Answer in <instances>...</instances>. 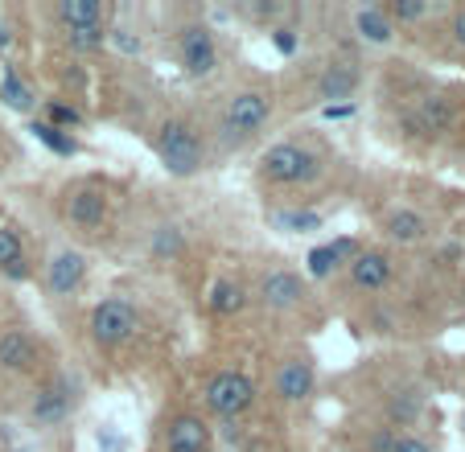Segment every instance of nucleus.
Wrapping results in <instances>:
<instances>
[{
  "mask_svg": "<svg viewBox=\"0 0 465 452\" xmlns=\"http://www.w3.org/2000/svg\"><path fill=\"white\" fill-rule=\"evenodd\" d=\"M334 173V152L317 136H284L260 148L252 165V182L272 206H313V193Z\"/></svg>",
  "mask_w": 465,
  "mask_h": 452,
  "instance_id": "obj_1",
  "label": "nucleus"
},
{
  "mask_svg": "<svg viewBox=\"0 0 465 452\" xmlns=\"http://www.w3.org/2000/svg\"><path fill=\"white\" fill-rule=\"evenodd\" d=\"M281 87L263 74H243V79L227 83V87L214 95L211 115H206V128H211L214 152L231 157V152H247L255 148L268 132H272L276 115H281Z\"/></svg>",
  "mask_w": 465,
  "mask_h": 452,
  "instance_id": "obj_2",
  "label": "nucleus"
},
{
  "mask_svg": "<svg viewBox=\"0 0 465 452\" xmlns=\"http://www.w3.org/2000/svg\"><path fill=\"white\" fill-rule=\"evenodd\" d=\"M149 144H153V157L161 161L169 177L177 182H190V177L206 173L214 165V140H211V128L198 112L190 107H169L149 132Z\"/></svg>",
  "mask_w": 465,
  "mask_h": 452,
  "instance_id": "obj_3",
  "label": "nucleus"
},
{
  "mask_svg": "<svg viewBox=\"0 0 465 452\" xmlns=\"http://www.w3.org/2000/svg\"><path fill=\"white\" fill-rule=\"evenodd\" d=\"M461 123V95L449 87H424L400 95V107H395V136L412 148H432L440 140H449Z\"/></svg>",
  "mask_w": 465,
  "mask_h": 452,
  "instance_id": "obj_4",
  "label": "nucleus"
},
{
  "mask_svg": "<svg viewBox=\"0 0 465 452\" xmlns=\"http://www.w3.org/2000/svg\"><path fill=\"white\" fill-rule=\"evenodd\" d=\"M112 210L115 193L112 182H104V177H74L54 198V214H58L62 231L74 239H99L112 226Z\"/></svg>",
  "mask_w": 465,
  "mask_h": 452,
  "instance_id": "obj_5",
  "label": "nucleus"
},
{
  "mask_svg": "<svg viewBox=\"0 0 465 452\" xmlns=\"http://www.w3.org/2000/svg\"><path fill=\"white\" fill-rule=\"evenodd\" d=\"M247 284H252V305H260L276 321L309 317L317 309V292L309 284V276L289 268V263H260Z\"/></svg>",
  "mask_w": 465,
  "mask_h": 452,
  "instance_id": "obj_6",
  "label": "nucleus"
},
{
  "mask_svg": "<svg viewBox=\"0 0 465 452\" xmlns=\"http://www.w3.org/2000/svg\"><path fill=\"white\" fill-rule=\"evenodd\" d=\"M169 45H173L177 66L190 74V79L206 83L223 74V42L219 29L203 17V13H177L173 25H169Z\"/></svg>",
  "mask_w": 465,
  "mask_h": 452,
  "instance_id": "obj_7",
  "label": "nucleus"
},
{
  "mask_svg": "<svg viewBox=\"0 0 465 452\" xmlns=\"http://www.w3.org/2000/svg\"><path fill=\"white\" fill-rule=\"evenodd\" d=\"M141 329H144L141 305L124 292L99 296L95 305L87 309V341L95 346V354H104V358H115L128 346H136Z\"/></svg>",
  "mask_w": 465,
  "mask_h": 452,
  "instance_id": "obj_8",
  "label": "nucleus"
},
{
  "mask_svg": "<svg viewBox=\"0 0 465 452\" xmlns=\"http://www.w3.org/2000/svg\"><path fill=\"white\" fill-rule=\"evenodd\" d=\"M198 399H203V416L206 419H223V424H235V419L252 416L255 403H260V383L243 366H214L203 374L198 383Z\"/></svg>",
  "mask_w": 465,
  "mask_h": 452,
  "instance_id": "obj_9",
  "label": "nucleus"
},
{
  "mask_svg": "<svg viewBox=\"0 0 465 452\" xmlns=\"http://www.w3.org/2000/svg\"><path fill=\"white\" fill-rule=\"evenodd\" d=\"M79 403H83L79 378L58 370V366H50L25 399V424L34 427V432H54V427H62L79 411Z\"/></svg>",
  "mask_w": 465,
  "mask_h": 452,
  "instance_id": "obj_10",
  "label": "nucleus"
},
{
  "mask_svg": "<svg viewBox=\"0 0 465 452\" xmlns=\"http://www.w3.org/2000/svg\"><path fill=\"white\" fill-rule=\"evenodd\" d=\"M317 391V362L309 349L289 346L272 358V370H268V399L276 408H305Z\"/></svg>",
  "mask_w": 465,
  "mask_h": 452,
  "instance_id": "obj_11",
  "label": "nucleus"
},
{
  "mask_svg": "<svg viewBox=\"0 0 465 452\" xmlns=\"http://www.w3.org/2000/svg\"><path fill=\"white\" fill-rule=\"evenodd\" d=\"M400 276V260L387 243H362L359 255L342 268V292L359 296V300H371V296H383L387 288Z\"/></svg>",
  "mask_w": 465,
  "mask_h": 452,
  "instance_id": "obj_12",
  "label": "nucleus"
},
{
  "mask_svg": "<svg viewBox=\"0 0 465 452\" xmlns=\"http://www.w3.org/2000/svg\"><path fill=\"white\" fill-rule=\"evenodd\" d=\"M362 87V66L354 54L346 50H334L330 58H322L309 74V87H305V103H317V107H334V103H346L354 99Z\"/></svg>",
  "mask_w": 465,
  "mask_h": 452,
  "instance_id": "obj_13",
  "label": "nucleus"
},
{
  "mask_svg": "<svg viewBox=\"0 0 465 452\" xmlns=\"http://www.w3.org/2000/svg\"><path fill=\"white\" fill-rule=\"evenodd\" d=\"M91 280V260L79 243H58L42 260V288L50 300H74Z\"/></svg>",
  "mask_w": 465,
  "mask_h": 452,
  "instance_id": "obj_14",
  "label": "nucleus"
},
{
  "mask_svg": "<svg viewBox=\"0 0 465 452\" xmlns=\"http://www.w3.org/2000/svg\"><path fill=\"white\" fill-rule=\"evenodd\" d=\"M157 452H214V427L198 408H169L157 424Z\"/></svg>",
  "mask_w": 465,
  "mask_h": 452,
  "instance_id": "obj_15",
  "label": "nucleus"
},
{
  "mask_svg": "<svg viewBox=\"0 0 465 452\" xmlns=\"http://www.w3.org/2000/svg\"><path fill=\"white\" fill-rule=\"evenodd\" d=\"M50 370L45 366L42 338L25 329V325H0V374L5 378H42Z\"/></svg>",
  "mask_w": 465,
  "mask_h": 452,
  "instance_id": "obj_16",
  "label": "nucleus"
},
{
  "mask_svg": "<svg viewBox=\"0 0 465 452\" xmlns=\"http://www.w3.org/2000/svg\"><path fill=\"white\" fill-rule=\"evenodd\" d=\"M375 222H379V235H383V243L391 247V251L395 247H420L437 235V222H432L420 206H412V201H391V206H383Z\"/></svg>",
  "mask_w": 465,
  "mask_h": 452,
  "instance_id": "obj_17",
  "label": "nucleus"
},
{
  "mask_svg": "<svg viewBox=\"0 0 465 452\" xmlns=\"http://www.w3.org/2000/svg\"><path fill=\"white\" fill-rule=\"evenodd\" d=\"M54 34H79V29H112L115 25V5L112 0H54L50 9Z\"/></svg>",
  "mask_w": 465,
  "mask_h": 452,
  "instance_id": "obj_18",
  "label": "nucleus"
},
{
  "mask_svg": "<svg viewBox=\"0 0 465 452\" xmlns=\"http://www.w3.org/2000/svg\"><path fill=\"white\" fill-rule=\"evenodd\" d=\"M37 276V260L25 231L13 218H0V280L5 284H25Z\"/></svg>",
  "mask_w": 465,
  "mask_h": 452,
  "instance_id": "obj_19",
  "label": "nucleus"
},
{
  "mask_svg": "<svg viewBox=\"0 0 465 452\" xmlns=\"http://www.w3.org/2000/svg\"><path fill=\"white\" fill-rule=\"evenodd\" d=\"M203 305H206V313L219 317V321H235V317H243L247 309H252V284H247V276L219 271V276L206 284Z\"/></svg>",
  "mask_w": 465,
  "mask_h": 452,
  "instance_id": "obj_20",
  "label": "nucleus"
},
{
  "mask_svg": "<svg viewBox=\"0 0 465 452\" xmlns=\"http://www.w3.org/2000/svg\"><path fill=\"white\" fill-rule=\"evenodd\" d=\"M359 239H334V243H322V247H313L309 251V268H305V276H309V284L313 280H330V276H342V268L359 255Z\"/></svg>",
  "mask_w": 465,
  "mask_h": 452,
  "instance_id": "obj_21",
  "label": "nucleus"
},
{
  "mask_svg": "<svg viewBox=\"0 0 465 452\" xmlns=\"http://www.w3.org/2000/svg\"><path fill=\"white\" fill-rule=\"evenodd\" d=\"M0 103L17 115H34L37 103H42V99H37V87L29 83V74L17 66V62H5V66H0Z\"/></svg>",
  "mask_w": 465,
  "mask_h": 452,
  "instance_id": "obj_22",
  "label": "nucleus"
},
{
  "mask_svg": "<svg viewBox=\"0 0 465 452\" xmlns=\"http://www.w3.org/2000/svg\"><path fill=\"white\" fill-rule=\"evenodd\" d=\"M351 34L359 37L362 45H375V50H383V45H391L395 37V25L387 21L383 5H359V9H351Z\"/></svg>",
  "mask_w": 465,
  "mask_h": 452,
  "instance_id": "obj_23",
  "label": "nucleus"
},
{
  "mask_svg": "<svg viewBox=\"0 0 465 452\" xmlns=\"http://www.w3.org/2000/svg\"><path fill=\"white\" fill-rule=\"evenodd\" d=\"M395 440H400V427L383 424V419H367V424L346 432V448L351 452H395Z\"/></svg>",
  "mask_w": 465,
  "mask_h": 452,
  "instance_id": "obj_24",
  "label": "nucleus"
},
{
  "mask_svg": "<svg viewBox=\"0 0 465 452\" xmlns=\"http://www.w3.org/2000/svg\"><path fill=\"white\" fill-rule=\"evenodd\" d=\"M268 222L284 235H309V231H322L325 214L313 206H268Z\"/></svg>",
  "mask_w": 465,
  "mask_h": 452,
  "instance_id": "obj_25",
  "label": "nucleus"
},
{
  "mask_svg": "<svg viewBox=\"0 0 465 452\" xmlns=\"http://www.w3.org/2000/svg\"><path fill=\"white\" fill-rule=\"evenodd\" d=\"M383 13L395 25V34H404V29H416L429 17H437V5H429V0H387Z\"/></svg>",
  "mask_w": 465,
  "mask_h": 452,
  "instance_id": "obj_26",
  "label": "nucleus"
},
{
  "mask_svg": "<svg viewBox=\"0 0 465 452\" xmlns=\"http://www.w3.org/2000/svg\"><path fill=\"white\" fill-rule=\"evenodd\" d=\"M29 132H34V140L37 144H45L54 152V157H79L83 152V140L74 136V132H62V128H54V123H45V120H29Z\"/></svg>",
  "mask_w": 465,
  "mask_h": 452,
  "instance_id": "obj_27",
  "label": "nucleus"
},
{
  "mask_svg": "<svg viewBox=\"0 0 465 452\" xmlns=\"http://www.w3.org/2000/svg\"><path fill=\"white\" fill-rule=\"evenodd\" d=\"M37 112H42L37 120L54 123V128H62V132H83V123H87V115H83L79 103H66V99H58V95L42 99V103H37Z\"/></svg>",
  "mask_w": 465,
  "mask_h": 452,
  "instance_id": "obj_28",
  "label": "nucleus"
},
{
  "mask_svg": "<svg viewBox=\"0 0 465 452\" xmlns=\"http://www.w3.org/2000/svg\"><path fill=\"white\" fill-rule=\"evenodd\" d=\"M149 251L157 255L161 263L177 260V255L185 251V231L177 222H157L153 226V235H149Z\"/></svg>",
  "mask_w": 465,
  "mask_h": 452,
  "instance_id": "obj_29",
  "label": "nucleus"
},
{
  "mask_svg": "<svg viewBox=\"0 0 465 452\" xmlns=\"http://www.w3.org/2000/svg\"><path fill=\"white\" fill-rule=\"evenodd\" d=\"M239 17L255 21V25L263 29H276L284 25V17H289V5H281V0H243V5H235Z\"/></svg>",
  "mask_w": 465,
  "mask_h": 452,
  "instance_id": "obj_30",
  "label": "nucleus"
},
{
  "mask_svg": "<svg viewBox=\"0 0 465 452\" xmlns=\"http://www.w3.org/2000/svg\"><path fill=\"white\" fill-rule=\"evenodd\" d=\"M445 37H449V45H453L457 54H465V5L449 9V17H445Z\"/></svg>",
  "mask_w": 465,
  "mask_h": 452,
  "instance_id": "obj_31",
  "label": "nucleus"
},
{
  "mask_svg": "<svg viewBox=\"0 0 465 452\" xmlns=\"http://www.w3.org/2000/svg\"><path fill=\"white\" fill-rule=\"evenodd\" d=\"M395 452H437V440H429L420 427H412V432H400Z\"/></svg>",
  "mask_w": 465,
  "mask_h": 452,
  "instance_id": "obj_32",
  "label": "nucleus"
},
{
  "mask_svg": "<svg viewBox=\"0 0 465 452\" xmlns=\"http://www.w3.org/2000/svg\"><path fill=\"white\" fill-rule=\"evenodd\" d=\"M268 37H272V45L284 54V58H292V54L301 50V37H292V29H289V25H276V29H268Z\"/></svg>",
  "mask_w": 465,
  "mask_h": 452,
  "instance_id": "obj_33",
  "label": "nucleus"
},
{
  "mask_svg": "<svg viewBox=\"0 0 465 452\" xmlns=\"http://www.w3.org/2000/svg\"><path fill=\"white\" fill-rule=\"evenodd\" d=\"M13 42H17V37H13V21H9V13L0 9V58L13 50Z\"/></svg>",
  "mask_w": 465,
  "mask_h": 452,
  "instance_id": "obj_34",
  "label": "nucleus"
},
{
  "mask_svg": "<svg viewBox=\"0 0 465 452\" xmlns=\"http://www.w3.org/2000/svg\"><path fill=\"white\" fill-rule=\"evenodd\" d=\"M461 424H465V416H461Z\"/></svg>",
  "mask_w": 465,
  "mask_h": 452,
  "instance_id": "obj_35",
  "label": "nucleus"
}]
</instances>
